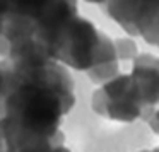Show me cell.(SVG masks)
I'll return each mask as SVG.
<instances>
[{"label":"cell","instance_id":"cell-5","mask_svg":"<svg viewBox=\"0 0 159 152\" xmlns=\"http://www.w3.org/2000/svg\"><path fill=\"white\" fill-rule=\"evenodd\" d=\"M116 55L121 60H134L137 56V45L130 38H120L115 41Z\"/></svg>","mask_w":159,"mask_h":152},{"label":"cell","instance_id":"cell-7","mask_svg":"<svg viewBox=\"0 0 159 152\" xmlns=\"http://www.w3.org/2000/svg\"><path fill=\"white\" fill-rule=\"evenodd\" d=\"M145 120L149 121V125H151L152 130L159 133V111H154V113H151L149 116H145Z\"/></svg>","mask_w":159,"mask_h":152},{"label":"cell","instance_id":"cell-9","mask_svg":"<svg viewBox=\"0 0 159 152\" xmlns=\"http://www.w3.org/2000/svg\"><path fill=\"white\" fill-rule=\"evenodd\" d=\"M4 28H5V16L0 14V36H2V33H4Z\"/></svg>","mask_w":159,"mask_h":152},{"label":"cell","instance_id":"cell-10","mask_svg":"<svg viewBox=\"0 0 159 152\" xmlns=\"http://www.w3.org/2000/svg\"><path fill=\"white\" fill-rule=\"evenodd\" d=\"M0 152H5V149H4V145H2V142H0Z\"/></svg>","mask_w":159,"mask_h":152},{"label":"cell","instance_id":"cell-4","mask_svg":"<svg viewBox=\"0 0 159 152\" xmlns=\"http://www.w3.org/2000/svg\"><path fill=\"white\" fill-rule=\"evenodd\" d=\"M101 89L93 96V108L99 114L120 121H132L144 114V108L137 99L130 74L110 79L101 84Z\"/></svg>","mask_w":159,"mask_h":152},{"label":"cell","instance_id":"cell-11","mask_svg":"<svg viewBox=\"0 0 159 152\" xmlns=\"http://www.w3.org/2000/svg\"><path fill=\"white\" fill-rule=\"evenodd\" d=\"M152 152H159V149H154V150H152Z\"/></svg>","mask_w":159,"mask_h":152},{"label":"cell","instance_id":"cell-1","mask_svg":"<svg viewBox=\"0 0 159 152\" xmlns=\"http://www.w3.org/2000/svg\"><path fill=\"white\" fill-rule=\"evenodd\" d=\"M5 62L11 89L0 120V142L5 152H48L63 142L62 118L75 103L72 77L57 60L36 65Z\"/></svg>","mask_w":159,"mask_h":152},{"label":"cell","instance_id":"cell-3","mask_svg":"<svg viewBox=\"0 0 159 152\" xmlns=\"http://www.w3.org/2000/svg\"><path fill=\"white\" fill-rule=\"evenodd\" d=\"M108 16L130 36H142L149 45L159 43V0H106Z\"/></svg>","mask_w":159,"mask_h":152},{"label":"cell","instance_id":"cell-6","mask_svg":"<svg viewBox=\"0 0 159 152\" xmlns=\"http://www.w3.org/2000/svg\"><path fill=\"white\" fill-rule=\"evenodd\" d=\"M9 89H11V69H9L7 62L4 60L0 63V101L5 103Z\"/></svg>","mask_w":159,"mask_h":152},{"label":"cell","instance_id":"cell-2","mask_svg":"<svg viewBox=\"0 0 159 152\" xmlns=\"http://www.w3.org/2000/svg\"><path fill=\"white\" fill-rule=\"evenodd\" d=\"M50 55L65 67L84 72L118 60L113 39L79 14L63 28L50 48Z\"/></svg>","mask_w":159,"mask_h":152},{"label":"cell","instance_id":"cell-8","mask_svg":"<svg viewBox=\"0 0 159 152\" xmlns=\"http://www.w3.org/2000/svg\"><path fill=\"white\" fill-rule=\"evenodd\" d=\"M11 12V7H9V0H0V14L7 16Z\"/></svg>","mask_w":159,"mask_h":152}]
</instances>
